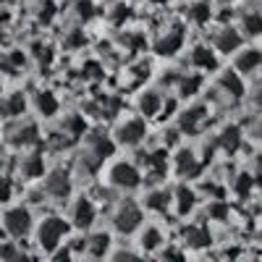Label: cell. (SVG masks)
Wrapping results in <instances>:
<instances>
[{
    "instance_id": "obj_23",
    "label": "cell",
    "mask_w": 262,
    "mask_h": 262,
    "mask_svg": "<svg viewBox=\"0 0 262 262\" xmlns=\"http://www.w3.org/2000/svg\"><path fill=\"white\" fill-rule=\"evenodd\" d=\"M242 32L244 37H259L262 34V13L254 8L242 11Z\"/></svg>"
},
{
    "instance_id": "obj_5",
    "label": "cell",
    "mask_w": 262,
    "mask_h": 262,
    "mask_svg": "<svg viewBox=\"0 0 262 262\" xmlns=\"http://www.w3.org/2000/svg\"><path fill=\"white\" fill-rule=\"evenodd\" d=\"M3 228L13 236V238H24L32 231V212L27 207H11L3 212Z\"/></svg>"
},
{
    "instance_id": "obj_43",
    "label": "cell",
    "mask_w": 262,
    "mask_h": 262,
    "mask_svg": "<svg viewBox=\"0 0 262 262\" xmlns=\"http://www.w3.org/2000/svg\"><path fill=\"white\" fill-rule=\"evenodd\" d=\"M252 3H254V6H257V11L262 13V0H252Z\"/></svg>"
},
{
    "instance_id": "obj_27",
    "label": "cell",
    "mask_w": 262,
    "mask_h": 262,
    "mask_svg": "<svg viewBox=\"0 0 262 262\" xmlns=\"http://www.w3.org/2000/svg\"><path fill=\"white\" fill-rule=\"evenodd\" d=\"M60 131L69 139H79V137H84V131H86V123H84V118L81 116H76V113H71L69 118H63V126H60Z\"/></svg>"
},
{
    "instance_id": "obj_8",
    "label": "cell",
    "mask_w": 262,
    "mask_h": 262,
    "mask_svg": "<svg viewBox=\"0 0 262 262\" xmlns=\"http://www.w3.org/2000/svg\"><path fill=\"white\" fill-rule=\"evenodd\" d=\"M97 217V210H95V202L90 196H79V200L71 205V223L81 231H86Z\"/></svg>"
},
{
    "instance_id": "obj_36",
    "label": "cell",
    "mask_w": 262,
    "mask_h": 262,
    "mask_svg": "<svg viewBox=\"0 0 262 262\" xmlns=\"http://www.w3.org/2000/svg\"><path fill=\"white\" fill-rule=\"evenodd\" d=\"M11 191H13V184H11V179H6V176H0V202H6V200H11Z\"/></svg>"
},
{
    "instance_id": "obj_25",
    "label": "cell",
    "mask_w": 262,
    "mask_h": 262,
    "mask_svg": "<svg viewBox=\"0 0 262 262\" xmlns=\"http://www.w3.org/2000/svg\"><path fill=\"white\" fill-rule=\"evenodd\" d=\"M24 107H27L24 95H21V92H13V95H8L3 102H0V113H3L6 118H16V116L24 113Z\"/></svg>"
},
{
    "instance_id": "obj_21",
    "label": "cell",
    "mask_w": 262,
    "mask_h": 262,
    "mask_svg": "<svg viewBox=\"0 0 262 262\" xmlns=\"http://www.w3.org/2000/svg\"><path fill=\"white\" fill-rule=\"evenodd\" d=\"M21 176L24 179H42V173H45V160H42L39 152H32V155L21 158Z\"/></svg>"
},
{
    "instance_id": "obj_4",
    "label": "cell",
    "mask_w": 262,
    "mask_h": 262,
    "mask_svg": "<svg viewBox=\"0 0 262 262\" xmlns=\"http://www.w3.org/2000/svg\"><path fill=\"white\" fill-rule=\"evenodd\" d=\"M212 95H217V100H223L226 105H233V102H238L244 97V84H242V79H238L236 71H226V74H221V79H217Z\"/></svg>"
},
{
    "instance_id": "obj_35",
    "label": "cell",
    "mask_w": 262,
    "mask_h": 262,
    "mask_svg": "<svg viewBox=\"0 0 262 262\" xmlns=\"http://www.w3.org/2000/svg\"><path fill=\"white\" fill-rule=\"evenodd\" d=\"M160 262H186V259H184L181 249H173V247H168V249H163V257H160Z\"/></svg>"
},
{
    "instance_id": "obj_34",
    "label": "cell",
    "mask_w": 262,
    "mask_h": 262,
    "mask_svg": "<svg viewBox=\"0 0 262 262\" xmlns=\"http://www.w3.org/2000/svg\"><path fill=\"white\" fill-rule=\"evenodd\" d=\"M111 262H144V259H142L137 252H131V249H118Z\"/></svg>"
},
{
    "instance_id": "obj_9",
    "label": "cell",
    "mask_w": 262,
    "mask_h": 262,
    "mask_svg": "<svg viewBox=\"0 0 262 262\" xmlns=\"http://www.w3.org/2000/svg\"><path fill=\"white\" fill-rule=\"evenodd\" d=\"M8 142L13 147H32V144L39 142V131H37V126L32 121H21L8 131Z\"/></svg>"
},
{
    "instance_id": "obj_12",
    "label": "cell",
    "mask_w": 262,
    "mask_h": 262,
    "mask_svg": "<svg viewBox=\"0 0 262 262\" xmlns=\"http://www.w3.org/2000/svg\"><path fill=\"white\" fill-rule=\"evenodd\" d=\"M184 45V29L181 27H173L168 32H163L158 39H155V53L158 55H176Z\"/></svg>"
},
{
    "instance_id": "obj_29",
    "label": "cell",
    "mask_w": 262,
    "mask_h": 262,
    "mask_svg": "<svg viewBox=\"0 0 262 262\" xmlns=\"http://www.w3.org/2000/svg\"><path fill=\"white\" fill-rule=\"evenodd\" d=\"M0 259L3 262H34L32 254H27L16 244H0Z\"/></svg>"
},
{
    "instance_id": "obj_7",
    "label": "cell",
    "mask_w": 262,
    "mask_h": 262,
    "mask_svg": "<svg viewBox=\"0 0 262 262\" xmlns=\"http://www.w3.org/2000/svg\"><path fill=\"white\" fill-rule=\"evenodd\" d=\"M71 173L69 170H63V168H55L53 173H48V179H45V194L53 196V200L63 202V200H69V194H71Z\"/></svg>"
},
{
    "instance_id": "obj_15",
    "label": "cell",
    "mask_w": 262,
    "mask_h": 262,
    "mask_svg": "<svg viewBox=\"0 0 262 262\" xmlns=\"http://www.w3.org/2000/svg\"><path fill=\"white\" fill-rule=\"evenodd\" d=\"M137 107H139V113H142L144 118H158V116L163 113V95H160L158 90H147V92L139 95Z\"/></svg>"
},
{
    "instance_id": "obj_33",
    "label": "cell",
    "mask_w": 262,
    "mask_h": 262,
    "mask_svg": "<svg viewBox=\"0 0 262 262\" xmlns=\"http://www.w3.org/2000/svg\"><path fill=\"white\" fill-rule=\"evenodd\" d=\"M207 212H210V217H215V221H226V217H228V205L223 200H215L207 207Z\"/></svg>"
},
{
    "instance_id": "obj_14",
    "label": "cell",
    "mask_w": 262,
    "mask_h": 262,
    "mask_svg": "<svg viewBox=\"0 0 262 262\" xmlns=\"http://www.w3.org/2000/svg\"><path fill=\"white\" fill-rule=\"evenodd\" d=\"M113 149H116L113 139L107 137V134H102V131H95V134L86 137V152H90V155H95L97 160L111 158V155H113Z\"/></svg>"
},
{
    "instance_id": "obj_41",
    "label": "cell",
    "mask_w": 262,
    "mask_h": 262,
    "mask_svg": "<svg viewBox=\"0 0 262 262\" xmlns=\"http://www.w3.org/2000/svg\"><path fill=\"white\" fill-rule=\"evenodd\" d=\"M81 42H84L81 34H71L69 39H66V45H69V48H76V45H81Z\"/></svg>"
},
{
    "instance_id": "obj_24",
    "label": "cell",
    "mask_w": 262,
    "mask_h": 262,
    "mask_svg": "<svg viewBox=\"0 0 262 262\" xmlns=\"http://www.w3.org/2000/svg\"><path fill=\"white\" fill-rule=\"evenodd\" d=\"M202 86V76L200 74H179L176 79V90L181 97H194Z\"/></svg>"
},
{
    "instance_id": "obj_20",
    "label": "cell",
    "mask_w": 262,
    "mask_h": 262,
    "mask_svg": "<svg viewBox=\"0 0 262 262\" xmlns=\"http://www.w3.org/2000/svg\"><path fill=\"white\" fill-rule=\"evenodd\" d=\"M262 69V53L259 50H242L236 55V71L238 74H254Z\"/></svg>"
},
{
    "instance_id": "obj_1",
    "label": "cell",
    "mask_w": 262,
    "mask_h": 262,
    "mask_svg": "<svg viewBox=\"0 0 262 262\" xmlns=\"http://www.w3.org/2000/svg\"><path fill=\"white\" fill-rule=\"evenodd\" d=\"M66 236H69V223H66L63 217H58V215H50L37 228V244H39V249L55 254L60 249V242Z\"/></svg>"
},
{
    "instance_id": "obj_10",
    "label": "cell",
    "mask_w": 262,
    "mask_h": 262,
    "mask_svg": "<svg viewBox=\"0 0 262 262\" xmlns=\"http://www.w3.org/2000/svg\"><path fill=\"white\" fill-rule=\"evenodd\" d=\"M242 45V34H238L233 27H221L217 32H212V48L223 55L236 53V48Z\"/></svg>"
},
{
    "instance_id": "obj_39",
    "label": "cell",
    "mask_w": 262,
    "mask_h": 262,
    "mask_svg": "<svg viewBox=\"0 0 262 262\" xmlns=\"http://www.w3.org/2000/svg\"><path fill=\"white\" fill-rule=\"evenodd\" d=\"M76 8H79V18H90V16H92V3H90V0H81V3H76Z\"/></svg>"
},
{
    "instance_id": "obj_6",
    "label": "cell",
    "mask_w": 262,
    "mask_h": 262,
    "mask_svg": "<svg viewBox=\"0 0 262 262\" xmlns=\"http://www.w3.org/2000/svg\"><path fill=\"white\" fill-rule=\"evenodd\" d=\"M144 137H147V126H144L142 118H126L116 128V139L123 147H137V144L144 142Z\"/></svg>"
},
{
    "instance_id": "obj_30",
    "label": "cell",
    "mask_w": 262,
    "mask_h": 262,
    "mask_svg": "<svg viewBox=\"0 0 262 262\" xmlns=\"http://www.w3.org/2000/svg\"><path fill=\"white\" fill-rule=\"evenodd\" d=\"M189 18L194 21V24H207V21L212 18V11H210L207 0H194V3L189 6Z\"/></svg>"
},
{
    "instance_id": "obj_32",
    "label": "cell",
    "mask_w": 262,
    "mask_h": 262,
    "mask_svg": "<svg viewBox=\"0 0 262 262\" xmlns=\"http://www.w3.org/2000/svg\"><path fill=\"white\" fill-rule=\"evenodd\" d=\"M163 247V233H160V228H147L144 233H142V249H147V252H155V249H160Z\"/></svg>"
},
{
    "instance_id": "obj_2",
    "label": "cell",
    "mask_w": 262,
    "mask_h": 262,
    "mask_svg": "<svg viewBox=\"0 0 262 262\" xmlns=\"http://www.w3.org/2000/svg\"><path fill=\"white\" fill-rule=\"evenodd\" d=\"M144 221V215H142V207L134 202V200H121L116 212H113V228L123 236H131L134 231H139Z\"/></svg>"
},
{
    "instance_id": "obj_3",
    "label": "cell",
    "mask_w": 262,
    "mask_h": 262,
    "mask_svg": "<svg viewBox=\"0 0 262 262\" xmlns=\"http://www.w3.org/2000/svg\"><path fill=\"white\" fill-rule=\"evenodd\" d=\"M107 184L116 189H137L142 184V170L128 160H118L107 170Z\"/></svg>"
},
{
    "instance_id": "obj_37",
    "label": "cell",
    "mask_w": 262,
    "mask_h": 262,
    "mask_svg": "<svg viewBox=\"0 0 262 262\" xmlns=\"http://www.w3.org/2000/svg\"><path fill=\"white\" fill-rule=\"evenodd\" d=\"M252 102L254 105H262V76L254 81V86H252Z\"/></svg>"
},
{
    "instance_id": "obj_28",
    "label": "cell",
    "mask_w": 262,
    "mask_h": 262,
    "mask_svg": "<svg viewBox=\"0 0 262 262\" xmlns=\"http://www.w3.org/2000/svg\"><path fill=\"white\" fill-rule=\"evenodd\" d=\"M238 137H242V131H238L236 126H226L221 134H217L215 144H217V147H223L226 152H233V149L238 147Z\"/></svg>"
},
{
    "instance_id": "obj_44",
    "label": "cell",
    "mask_w": 262,
    "mask_h": 262,
    "mask_svg": "<svg viewBox=\"0 0 262 262\" xmlns=\"http://www.w3.org/2000/svg\"><path fill=\"white\" fill-rule=\"evenodd\" d=\"M217 3H231V0H217Z\"/></svg>"
},
{
    "instance_id": "obj_19",
    "label": "cell",
    "mask_w": 262,
    "mask_h": 262,
    "mask_svg": "<svg viewBox=\"0 0 262 262\" xmlns=\"http://www.w3.org/2000/svg\"><path fill=\"white\" fill-rule=\"evenodd\" d=\"M173 205H176V212L179 215H189L194 207H196V194L191 186L181 184L176 186V191H173Z\"/></svg>"
},
{
    "instance_id": "obj_42",
    "label": "cell",
    "mask_w": 262,
    "mask_h": 262,
    "mask_svg": "<svg viewBox=\"0 0 262 262\" xmlns=\"http://www.w3.org/2000/svg\"><path fill=\"white\" fill-rule=\"evenodd\" d=\"M254 137H259L262 139V116L257 118V123H254Z\"/></svg>"
},
{
    "instance_id": "obj_13",
    "label": "cell",
    "mask_w": 262,
    "mask_h": 262,
    "mask_svg": "<svg viewBox=\"0 0 262 262\" xmlns=\"http://www.w3.org/2000/svg\"><path fill=\"white\" fill-rule=\"evenodd\" d=\"M173 165H176V173L181 179H194V176H200V160H196V155L191 149H179L176 152V158H173Z\"/></svg>"
},
{
    "instance_id": "obj_40",
    "label": "cell",
    "mask_w": 262,
    "mask_h": 262,
    "mask_svg": "<svg viewBox=\"0 0 262 262\" xmlns=\"http://www.w3.org/2000/svg\"><path fill=\"white\" fill-rule=\"evenodd\" d=\"M55 262H71V249H58L55 252Z\"/></svg>"
},
{
    "instance_id": "obj_38",
    "label": "cell",
    "mask_w": 262,
    "mask_h": 262,
    "mask_svg": "<svg viewBox=\"0 0 262 262\" xmlns=\"http://www.w3.org/2000/svg\"><path fill=\"white\" fill-rule=\"evenodd\" d=\"M249 186H252L249 176H238V179L233 181V189H238V191H242V194H247V191H249Z\"/></svg>"
},
{
    "instance_id": "obj_26",
    "label": "cell",
    "mask_w": 262,
    "mask_h": 262,
    "mask_svg": "<svg viewBox=\"0 0 262 262\" xmlns=\"http://www.w3.org/2000/svg\"><path fill=\"white\" fill-rule=\"evenodd\" d=\"M34 107H37L39 116L50 118V116L58 113V97H55L53 92H37V95H34Z\"/></svg>"
},
{
    "instance_id": "obj_11",
    "label": "cell",
    "mask_w": 262,
    "mask_h": 262,
    "mask_svg": "<svg viewBox=\"0 0 262 262\" xmlns=\"http://www.w3.org/2000/svg\"><path fill=\"white\" fill-rule=\"evenodd\" d=\"M205 118H207V107L205 105H191L179 116V131H184V134H196V131L202 128Z\"/></svg>"
},
{
    "instance_id": "obj_22",
    "label": "cell",
    "mask_w": 262,
    "mask_h": 262,
    "mask_svg": "<svg viewBox=\"0 0 262 262\" xmlns=\"http://www.w3.org/2000/svg\"><path fill=\"white\" fill-rule=\"evenodd\" d=\"M144 205H147V210L165 212V210L173 205V191H165V189H152V191L144 196Z\"/></svg>"
},
{
    "instance_id": "obj_17",
    "label": "cell",
    "mask_w": 262,
    "mask_h": 262,
    "mask_svg": "<svg viewBox=\"0 0 262 262\" xmlns=\"http://www.w3.org/2000/svg\"><path fill=\"white\" fill-rule=\"evenodd\" d=\"M181 238L186 242V247H191V249H205L210 244V231L205 226H200V223H189V226H184Z\"/></svg>"
},
{
    "instance_id": "obj_16",
    "label": "cell",
    "mask_w": 262,
    "mask_h": 262,
    "mask_svg": "<svg viewBox=\"0 0 262 262\" xmlns=\"http://www.w3.org/2000/svg\"><path fill=\"white\" fill-rule=\"evenodd\" d=\"M84 252L90 257H95V259H102L107 252H111V233H105V231L90 233L84 238Z\"/></svg>"
},
{
    "instance_id": "obj_18",
    "label": "cell",
    "mask_w": 262,
    "mask_h": 262,
    "mask_svg": "<svg viewBox=\"0 0 262 262\" xmlns=\"http://www.w3.org/2000/svg\"><path fill=\"white\" fill-rule=\"evenodd\" d=\"M189 66H194V69H200V71H212L215 66H217L215 50H210V48H205V45L191 48V53H189Z\"/></svg>"
},
{
    "instance_id": "obj_31",
    "label": "cell",
    "mask_w": 262,
    "mask_h": 262,
    "mask_svg": "<svg viewBox=\"0 0 262 262\" xmlns=\"http://www.w3.org/2000/svg\"><path fill=\"white\" fill-rule=\"evenodd\" d=\"M100 165H102V160H97L95 155H90V152L79 155V160H76V168H79L81 176H95V173L100 170Z\"/></svg>"
}]
</instances>
